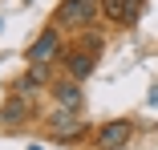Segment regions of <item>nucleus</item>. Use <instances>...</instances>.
I'll return each instance as SVG.
<instances>
[{
  "label": "nucleus",
  "instance_id": "2",
  "mask_svg": "<svg viewBox=\"0 0 158 150\" xmlns=\"http://www.w3.org/2000/svg\"><path fill=\"white\" fill-rule=\"evenodd\" d=\"M93 20H98V0H61L53 12V24H69V28H81Z\"/></svg>",
  "mask_w": 158,
  "mask_h": 150
},
{
  "label": "nucleus",
  "instance_id": "11",
  "mask_svg": "<svg viewBox=\"0 0 158 150\" xmlns=\"http://www.w3.org/2000/svg\"><path fill=\"white\" fill-rule=\"evenodd\" d=\"M0 28H4V16H0Z\"/></svg>",
  "mask_w": 158,
  "mask_h": 150
},
{
  "label": "nucleus",
  "instance_id": "10",
  "mask_svg": "<svg viewBox=\"0 0 158 150\" xmlns=\"http://www.w3.org/2000/svg\"><path fill=\"white\" fill-rule=\"evenodd\" d=\"M146 102H150V106H158V85L150 89V98H146Z\"/></svg>",
  "mask_w": 158,
  "mask_h": 150
},
{
  "label": "nucleus",
  "instance_id": "13",
  "mask_svg": "<svg viewBox=\"0 0 158 150\" xmlns=\"http://www.w3.org/2000/svg\"><path fill=\"white\" fill-rule=\"evenodd\" d=\"M24 4H28V0H24Z\"/></svg>",
  "mask_w": 158,
  "mask_h": 150
},
{
  "label": "nucleus",
  "instance_id": "6",
  "mask_svg": "<svg viewBox=\"0 0 158 150\" xmlns=\"http://www.w3.org/2000/svg\"><path fill=\"white\" fill-rule=\"evenodd\" d=\"M49 94H53L57 106H65V110H81V102H85V98H81L77 77H69V81H65V77H57V81L49 85Z\"/></svg>",
  "mask_w": 158,
  "mask_h": 150
},
{
  "label": "nucleus",
  "instance_id": "7",
  "mask_svg": "<svg viewBox=\"0 0 158 150\" xmlns=\"http://www.w3.org/2000/svg\"><path fill=\"white\" fill-rule=\"evenodd\" d=\"M65 69H69V77H77V81H85L93 69H98V53L93 49H69V57H65Z\"/></svg>",
  "mask_w": 158,
  "mask_h": 150
},
{
  "label": "nucleus",
  "instance_id": "12",
  "mask_svg": "<svg viewBox=\"0 0 158 150\" xmlns=\"http://www.w3.org/2000/svg\"><path fill=\"white\" fill-rule=\"evenodd\" d=\"M28 150H41V146H28Z\"/></svg>",
  "mask_w": 158,
  "mask_h": 150
},
{
  "label": "nucleus",
  "instance_id": "5",
  "mask_svg": "<svg viewBox=\"0 0 158 150\" xmlns=\"http://www.w3.org/2000/svg\"><path fill=\"white\" fill-rule=\"evenodd\" d=\"M138 8H142V0H102V16L110 24H134Z\"/></svg>",
  "mask_w": 158,
  "mask_h": 150
},
{
  "label": "nucleus",
  "instance_id": "1",
  "mask_svg": "<svg viewBox=\"0 0 158 150\" xmlns=\"http://www.w3.org/2000/svg\"><path fill=\"white\" fill-rule=\"evenodd\" d=\"M45 130H49V138H57V142H77V138L89 134V126L77 118V110H65V106H57V114L45 118Z\"/></svg>",
  "mask_w": 158,
  "mask_h": 150
},
{
  "label": "nucleus",
  "instance_id": "3",
  "mask_svg": "<svg viewBox=\"0 0 158 150\" xmlns=\"http://www.w3.org/2000/svg\"><path fill=\"white\" fill-rule=\"evenodd\" d=\"M130 138H134L130 118H114V122L98 126V150H122V146H130Z\"/></svg>",
  "mask_w": 158,
  "mask_h": 150
},
{
  "label": "nucleus",
  "instance_id": "9",
  "mask_svg": "<svg viewBox=\"0 0 158 150\" xmlns=\"http://www.w3.org/2000/svg\"><path fill=\"white\" fill-rule=\"evenodd\" d=\"M81 49H93V53H102V37H98V33H85V37H81Z\"/></svg>",
  "mask_w": 158,
  "mask_h": 150
},
{
  "label": "nucleus",
  "instance_id": "4",
  "mask_svg": "<svg viewBox=\"0 0 158 150\" xmlns=\"http://www.w3.org/2000/svg\"><path fill=\"white\" fill-rule=\"evenodd\" d=\"M28 61H41V65H49V61H57V57H65V53H61V28L57 24H49L45 28V33L33 41V45H28Z\"/></svg>",
  "mask_w": 158,
  "mask_h": 150
},
{
  "label": "nucleus",
  "instance_id": "8",
  "mask_svg": "<svg viewBox=\"0 0 158 150\" xmlns=\"http://www.w3.org/2000/svg\"><path fill=\"white\" fill-rule=\"evenodd\" d=\"M28 118H33V102L20 98V94H12L4 106H0V122H4V126H24Z\"/></svg>",
  "mask_w": 158,
  "mask_h": 150
}]
</instances>
